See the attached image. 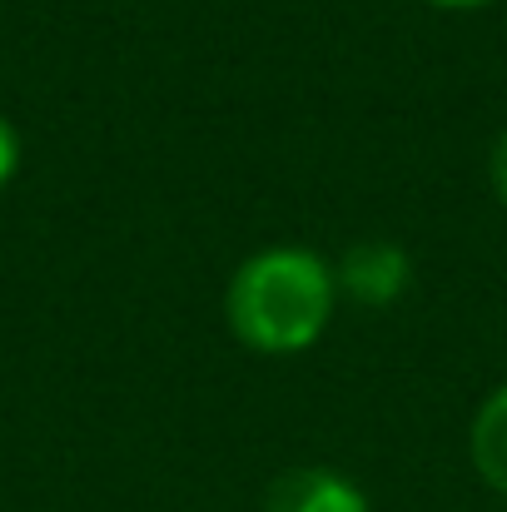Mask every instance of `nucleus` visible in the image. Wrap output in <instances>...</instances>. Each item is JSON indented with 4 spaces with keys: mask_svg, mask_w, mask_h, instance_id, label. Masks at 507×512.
Listing matches in <instances>:
<instances>
[{
    "mask_svg": "<svg viewBox=\"0 0 507 512\" xmlns=\"http://www.w3.org/2000/svg\"><path fill=\"white\" fill-rule=\"evenodd\" d=\"M338 304L334 269L294 244L249 254L224 294V314L254 353H299L329 329Z\"/></svg>",
    "mask_w": 507,
    "mask_h": 512,
    "instance_id": "f257e3e1",
    "label": "nucleus"
},
{
    "mask_svg": "<svg viewBox=\"0 0 507 512\" xmlns=\"http://www.w3.org/2000/svg\"><path fill=\"white\" fill-rule=\"evenodd\" d=\"M334 284H338V294H348L353 304L383 309V304H398V299L408 294V284H413V259H408L403 244L363 239V244H353L334 264Z\"/></svg>",
    "mask_w": 507,
    "mask_h": 512,
    "instance_id": "f03ea898",
    "label": "nucleus"
},
{
    "mask_svg": "<svg viewBox=\"0 0 507 512\" xmlns=\"http://www.w3.org/2000/svg\"><path fill=\"white\" fill-rule=\"evenodd\" d=\"M264 512H368V498L334 468H289L274 478Z\"/></svg>",
    "mask_w": 507,
    "mask_h": 512,
    "instance_id": "7ed1b4c3",
    "label": "nucleus"
},
{
    "mask_svg": "<svg viewBox=\"0 0 507 512\" xmlns=\"http://www.w3.org/2000/svg\"><path fill=\"white\" fill-rule=\"evenodd\" d=\"M468 453H473L478 478L507 498V383L478 408L473 433H468Z\"/></svg>",
    "mask_w": 507,
    "mask_h": 512,
    "instance_id": "20e7f679",
    "label": "nucleus"
},
{
    "mask_svg": "<svg viewBox=\"0 0 507 512\" xmlns=\"http://www.w3.org/2000/svg\"><path fill=\"white\" fill-rule=\"evenodd\" d=\"M20 165V140H15V130H10V120L0 115V189L10 184V174Z\"/></svg>",
    "mask_w": 507,
    "mask_h": 512,
    "instance_id": "39448f33",
    "label": "nucleus"
},
{
    "mask_svg": "<svg viewBox=\"0 0 507 512\" xmlns=\"http://www.w3.org/2000/svg\"><path fill=\"white\" fill-rule=\"evenodd\" d=\"M488 174H493V189H498V199L507 204V130L498 135V145H493V165H488Z\"/></svg>",
    "mask_w": 507,
    "mask_h": 512,
    "instance_id": "423d86ee",
    "label": "nucleus"
},
{
    "mask_svg": "<svg viewBox=\"0 0 507 512\" xmlns=\"http://www.w3.org/2000/svg\"><path fill=\"white\" fill-rule=\"evenodd\" d=\"M428 5H448V10H463V5H488V0H428Z\"/></svg>",
    "mask_w": 507,
    "mask_h": 512,
    "instance_id": "0eeeda50",
    "label": "nucleus"
}]
</instances>
